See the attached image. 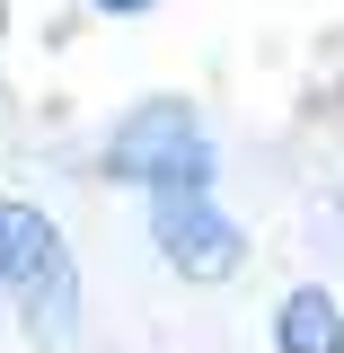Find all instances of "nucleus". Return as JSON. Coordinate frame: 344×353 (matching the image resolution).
I'll return each mask as SVG.
<instances>
[{"instance_id":"obj_4","label":"nucleus","mask_w":344,"mask_h":353,"mask_svg":"<svg viewBox=\"0 0 344 353\" xmlns=\"http://www.w3.org/2000/svg\"><path fill=\"white\" fill-rule=\"evenodd\" d=\"M274 345L283 353H344V318H336V301L309 283V292H292L283 301V318H274Z\"/></svg>"},{"instance_id":"obj_1","label":"nucleus","mask_w":344,"mask_h":353,"mask_svg":"<svg viewBox=\"0 0 344 353\" xmlns=\"http://www.w3.org/2000/svg\"><path fill=\"white\" fill-rule=\"evenodd\" d=\"M150 221H159V248H168L176 274L221 283L239 265V221H221L203 185H150Z\"/></svg>"},{"instance_id":"obj_5","label":"nucleus","mask_w":344,"mask_h":353,"mask_svg":"<svg viewBox=\"0 0 344 353\" xmlns=\"http://www.w3.org/2000/svg\"><path fill=\"white\" fill-rule=\"evenodd\" d=\"M97 9H150V0H97Z\"/></svg>"},{"instance_id":"obj_3","label":"nucleus","mask_w":344,"mask_h":353,"mask_svg":"<svg viewBox=\"0 0 344 353\" xmlns=\"http://www.w3.org/2000/svg\"><path fill=\"white\" fill-rule=\"evenodd\" d=\"M62 256H53V221L36 203H0V283H18V292H36L53 283Z\"/></svg>"},{"instance_id":"obj_2","label":"nucleus","mask_w":344,"mask_h":353,"mask_svg":"<svg viewBox=\"0 0 344 353\" xmlns=\"http://www.w3.org/2000/svg\"><path fill=\"white\" fill-rule=\"evenodd\" d=\"M106 168L115 176H150V185H212V159H203V141H194V124H185V106L132 115L124 141L106 150Z\"/></svg>"}]
</instances>
